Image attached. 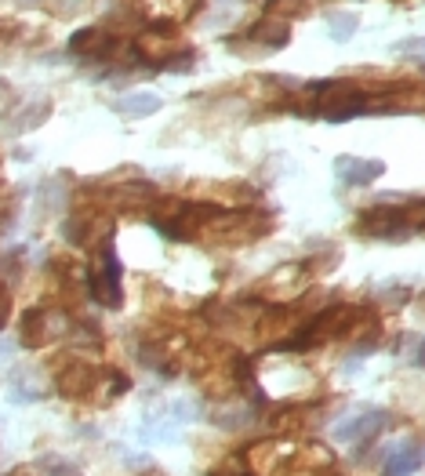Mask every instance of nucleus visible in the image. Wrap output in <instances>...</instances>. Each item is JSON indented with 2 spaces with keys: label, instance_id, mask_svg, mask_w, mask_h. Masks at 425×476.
Returning a JSON list of instances; mask_svg holds the SVG:
<instances>
[{
  "label": "nucleus",
  "instance_id": "obj_1",
  "mask_svg": "<svg viewBox=\"0 0 425 476\" xmlns=\"http://www.w3.org/2000/svg\"><path fill=\"white\" fill-rule=\"evenodd\" d=\"M356 316H360V309H353V305H328V309L316 313L309 324H302L295 331V338H284L273 349L277 353H305V349H316L331 338H346V335H353Z\"/></svg>",
  "mask_w": 425,
  "mask_h": 476
},
{
  "label": "nucleus",
  "instance_id": "obj_2",
  "mask_svg": "<svg viewBox=\"0 0 425 476\" xmlns=\"http://www.w3.org/2000/svg\"><path fill=\"white\" fill-rule=\"evenodd\" d=\"M356 233L371 240H404L414 233V215H407L400 207H371L360 215Z\"/></svg>",
  "mask_w": 425,
  "mask_h": 476
},
{
  "label": "nucleus",
  "instance_id": "obj_3",
  "mask_svg": "<svg viewBox=\"0 0 425 476\" xmlns=\"http://www.w3.org/2000/svg\"><path fill=\"white\" fill-rule=\"evenodd\" d=\"M88 284H91V295H95V302H98V305H105V309H121V302H124L121 262H117V251H113L110 244H102L98 270H91Z\"/></svg>",
  "mask_w": 425,
  "mask_h": 476
},
{
  "label": "nucleus",
  "instance_id": "obj_4",
  "mask_svg": "<svg viewBox=\"0 0 425 476\" xmlns=\"http://www.w3.org/2000/svg\"><path fill=\"white\" fill-rule=\"evenodd\" d=\"M386 426H389V414L386 411H363V414L342 422V426L335 430V440L338 444H371Z\"/></svg>",
  "mask_w": 425,
  "mask_h": 476
},
{
  "label": "nucleus",
  "instance_id": "obj_5",
  "mask_svg": "<svg viewBox=\"0 0 425 476\" xmlns=\"http://www.w3.org/2000/svg\"><path fill=\"white\" fill-rule=\"evenodd\" d=\"M335 175H338L342 186L360 189V186H371L375 179H382L386 164L375 161V156H371V161H360V156H338V161H335Z\"/></svg>",
  "mask_w": 425,
  "mask_h": 476
},
{
  "label": "nucleus",
  "instance_id": "obj_6",
  "mask_svg": "<svg viewBox=\"0 0 425 476\" xmlns=\"http://www.w3.org/2000/svg\"><path fill=\"white\" fill-rule=\"evenodd\" d=\"M70 51L80 59H105V55H113L117 51V40L110 29H102V26H88V29H77L70 37Z\"/></svg>",
  "mask_w": 425,
  "mask_h": 476
},
{
  "label": "nucleus",
  "instance_id": "obj_7",
  "mask_svg": "<svg viewBox=\"0 0 425 476\" xmlns=\"http://www.w3.org/2000/svg\"><path fill=\"white\" fill-rule=\"evenodd\" d=\"M95 382H98V372H95L91 363H84V360L62 363V372H59V379H55V386H59L62 397H84V393L95 389Z\"/></svg>",
  "mask_w": 425,
  "mask_h": 476
},
{
  "label": "nucleus",
  "instance_id": "obj_8",
  "mask_svg": "<svg viewBox=\"0 0 425 476\" xmlns=\"http://www.w3.org/2000/svg\"><path fill=\"white\" fill-rule=\"evenodd\" d=\"M161 95H153V91H131L124 98L113 102V110L121 117H131V121H142V117H153V113H161Z\"/></svg>",
  "mask_w": 425,
  "mask_h": 476
},
{
  "label": "nucleus",
  "instance_id": "obj_9",
  "mask_svg": "<svg viewBox=\"0 0 425 476\" xmlns=\"http://www.w3.org/2000/svg\"><path fill=\"white\" fill-rule=\"evenodd\" d=\"M247 40H254V44H262V47L277 51V47H288L291 29H288V22H280V19H262L258 26L247 29Z\"/></svg>",
  "mask_w": 425,
  "mask_h": 476
},
{
  "label": "nucleus",
  "instance_id": "obj_10",
  "mask_svg": "<svg viewBox=\"0 0 425 476\" xmlns=\"http://www.w3.org/2000/svg\"><path fill=\"white\" fill-rule=\"evenodd\" d=\"M47 113H51V102L47 98H29V102H22V110H15L8 117V128L12 131H33L37 124L47 121Z\"/></svg>",
  "mask_w": 425,
  "mask_h": 476
},
{
  "label": "nucleus",
  "instance_id": "obj_11",
  "mask_svg": "<svg viewBox=\"0 0 425 476\" xmlns=\"http://www.w3.org/2000/svg\"><path fill=\"white\" fill-rule=\"evenodd\" d=\"M421 465H425V451L418 444H407V447H400V451H393L386 458V472L382 476H414Z\"/></svg>",
  "mask_w": 425,
  "mask_h": 476
},
{
  "label": "nucleus",
  "instance_id": "obj_12",
  "mask_svg": "<svg viewBox=\"0 0 425 476\" xmlns=\"http://www.w3.org/2000/svg\"><path fill=\"white\" fill-rule=\"evenodd\" d=\"M393 55H400V59H411V63H421V66H425V37H407V40L393 44Z\"/></svg>",
  "mask_w": 425,
  "mask_h": 476
},
{
  "label": "nucleus",
  "instance_id": "obj_13",
  "mask_svg": "<svg viewBox=\"0 0 425 476\" xmlns=\"http://www.w3.org/2000/svg\"><path fill=\"white\" fill-rule=\"evenodd\" d=\"M356 26H360V19H356V15H349V12L331 15V22H328V29H331V37H335V40H349V37L356 33Z\"/></svg>",
  "mask_w": 425,
  "mask_h": 476
},
{
  "label": "nucleus",
  "instance_id": "obj_14",
  "mask_svg": "<svg viewBox=\"0 0 425 476\" xmlns=\"http://www.w3.org/2000/svg\"><path fill=\"white\" fill-rule=\"evenodd\" d=\"M8 316H12V295L0 288V331H4V324H8Z\"/></svg>",
  "mask_w": 425,
  "mask_h": 476
},
{
  "label": "nucleus",
  "instance_id": "obj_15",
  "mask_svg": "<svg viewBox=\"0 0 425 476\" xmlns=\"http://www.w3.org/2000/svg\"><path fill=\"white\" fill-rule=\"evenodd\" d=\"M222 476H254V472L244 469V462H229V472H222Z\"/></svg>",
  "mask_w": 425,
  "mask_h": 476
},
{
  "label": "nucleus",
  "instance_id": "obj_16",
  "mask_svg": "<svg viewBox=\"0 0 425 476\" xmlns=\"http://www.w3.org/2000/svg\"><path fill=\"white\" fill-rule=\"evenodd\" d=\"M414 363L425 367V335H421V342H418V349H414Z\"/></svg>",
  "mask_w": 425,
  "mask_h": 476
},
{
  "label": "nucleus",
  "instance_id": "obj_17",
  "mask_svg": "<svg viewBox=\"0 0 425 476\" xmlns=\"http://www.w3.org/2000/svg\"><path fill=\"white\" fill-rule=\"evenodd\" d=\"M418 309H421V313H425V291H421V295H418Z\"/></svg>",
  "mask_w": 425,
  "mask_h": 476
},
{
  "label": "nucleus",
  "instance_id": "obj_18",
  "mask_svg": "<svg viewBox=\"0 0 425 476\" xmlns=\"http://www.w3.org/2000/svg\"><path fill=\"white\" fill-rule=\"evenodd\" d=\"M328 476H342V472H328Z\"/></svg>",
  "mask_w": 425,
  "mask_h": 476
}]
</instances>
